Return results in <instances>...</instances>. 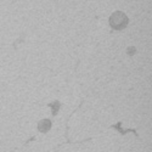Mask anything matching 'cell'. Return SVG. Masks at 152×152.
I'll return each mask as SVG.
<instances>
[{
	"label": "cell",
	"mask_w": 152,
	"mask_h": 152,
	"mask_svg": "<svg viewBox=\"0 0 152 152\" xmlns=\"http://www.w3.org/2000/svg\"><path fill=\"white\" fill-rule=\"evenodd\" d=\"M110 24L113 29L121 31L126 27V24H128V17H126L124 12L116 11V12H113L110 17Z\"/></svg>",
	"instance_id": "obj_1"
},
{
	"label": "cell",
	"mask_w": 152,
	"mask_h": 152,
	"mask_svg": "<svg viewBox=\"0 0 152 152\" xmlns=\"http://www.w3.org/2000/svg\"><path fill=\"white\" fill-rule=\"evenodd\" d=\"M51 121L50 119H42L38 124V129H39L40 133H48L50 129H51Z\"/></svg>",
	"instance_id": "obj_2"
},
{
	"label": "cell",
	"mask_w": 152,
	"mask_h": 152,
	"mask_svg": "<svg viewBox=\"0 0 152 152\" xmlns=\"http://www.w3.org/2000/svg\"><path fill=\"white\" fill-rule=\"evenodd\" d=\"M135 54H136V49L134 46L128 48V55H135Z\"/></svg>",
	"instance_id": "obj_3"
}]
</instances>
